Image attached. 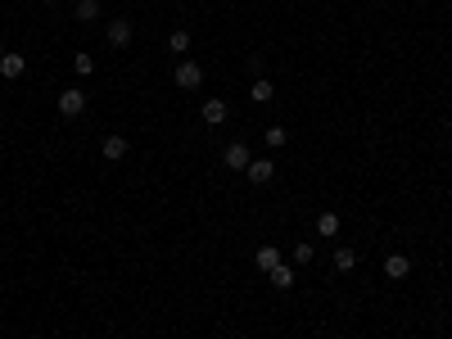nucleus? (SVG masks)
I'll return each instance as SVG.
<instances>
[{
  "instance_id": "f257e3e1",
  "label": "nucleus",
  "mask_w": 452,
  "mask_h": 339,
  "mask_svg": "<svg viewBox=\"0 0 452 339\" xmlns=\"http://www.w3.org/2000/svg\"><path fill=\"white\" fill-rule=\"evenodd\" d=\"M172 82L181 91H199V86H204V68L194 64V59H181V64L172 68Z\"/></svg>"
},
{
  "instance_id": "f03ea898",
  "label": "nucleus",
  "mask_w": 452,
  "mask_h": 339,
  "mask_svg": "<svg viewBox=\"0 0 452 339\" xmlns=\"http://www.w3.org/2000/svg\"><path fill=\"white\" fill-rule=\"evenodd\" d=\"M54 104H59V113H64V118H82V113H87V95H82V86L59 91V100H54Z\"/></svg>"
},
{
  "instance_id": "7ed1b4c3",
  "label": "nucleus",
  "mask_w": 452,
  "mask_h": 339,
  "mask_svg": "<svg viewBox=\"0 0 452 339\" xmlns=\"http://www.w3.org/2000/svg\"><path fill=\"white\" fill-rule=\"evenodd\" d=\"M23 73H27V59H23L19 50H5V55H0V77H5V82H19Z\"/></svg>"
},
{
  "instance_id": "20e7f679",
  "label": "nucleus",
  "mask_w": 452,
  "mask_h": 339,
  "mask_svg": "<svg viewBox=\"0 0 452 339\" xmlns=\"http://www.w3.org/2000/svg\"><path fill=\"white\" fill-rule=\"evenodd\" d=\"M104 41L113 45V50H127V45H131V23H127V19H113V23L104 27Z\"/></svg>"
},
{
  "instance_id": "39448f33",
  "label": "nucleus",
  "mask_w": 452,
  "mask_h": 339,
  "mask_svg": "<svg viewBox=\"0 0 452 339\" xmlns=\"http://www.w3.org/2000/svg\"><path fill=\"white\" fill-rule=\"evenodd\" d=\"M280 263H285V253H280V249H276V244H262V249H258V253H253V267H258V272H262V276H267V272H276V267H280Z\"/></svg>"
},
{
  "instance_id": "423d86ee",
  "label": "nucleus",
  "mask_w": 452,
  "mask_h": 339,
  "mask_svg": "<svg viewBox=\"0 0 452 339\" xmlns=\"http://www.w3.org/2000/svg\"><path fill=\"white\" fill-rule=\"evenodd\" d=\"M222 163L231 167V172H245V167L253 163V159H249V150H245L240 141H231V145H226V154H222Z\"/></svg>"
},
{
  "instance_id": "0eeeda50",
  "label": "nucleus",
  "mask_w": 452,
  "mask_h": 339,
  "mask_svg": "<svg viewBox=\"0 0 452 339\" xmlns=\"http://www.w3.org/2000/svg\"><path fill=\"white\" fill-rule=\"evenodd\" d=\"M245 176L253 181V186H267L271 176H276V163H271V159H253V163L245 167Z\"/></svg>"
},
{
  "instance_id": "6e6552de",
  "label": "nucleus",
  "mask_w": 452,
  "mask_h": 339,
  "mask_svg": "<svg viewBox=\"0 0 452 339\" xmlns=\"http://www.w3.org/2000/svg\"><path fill=\"white\" fill-rule=\"evenodd\" d=\"M199 113H204L208 127H222V122L231 118V104H226V100H204V109H199Z\"/></svg>"
},
{
  "instance_id": "1a4fd4ad",
  "label": "nucleus",
  "mask_w": 452,
  "mask_h": 339,
  "mask_svg": "<svg viewBox=\"0 0 452 339\" xmlns=\"http://www.w3.org/2000/svg\"><path fill=\"white\" fill-rule=\"evenodd\" d=\"M385 276H389V281L411 276V258H407V253H389V258H385Z\"/></svg>"
},
{
  "instance_id": "9d476101",
  "label": "nucleus",
  "mask_w": 452,
  "mask_h": 339,
  "mask_svg": "<svg viewBox=\"0 0 452 339\" xmlns=\"http://www.w3.org/2000/svg\"><path fill=\"white\" fill-rule=\"evenodd\" d=\"M127 136H104V145H100V154H104L109 163H118V159H127Z\"/></svg>"
},
{
  "instance_id": "9b49d317",
  "label": "nucleus",
  "mask_w": 452,
  "mask_h": 339,
  "mask_svg": "<svg viewBox=\"0 0 452 339\" xmlns=\"http://www.w3.org/2000/svg\"><path fill=\"white\" fill-rule=\"evenodd\" d=\"M267 281H271V290H290L294 285V263H280L276 272H267Z\"/></svg>"
},
{
  "instance_id": "f8f14e48",
  "label": "nucleus",
  "mask_w": 452,
  "mask_h": 339,
  "mask_svg": "<svg viewBox=\"0 0 452 339\" xmlns=\"http://www.w3.org/2000/svg\"><path fill=\"white\" fill-rule=\"evenodd\" d=\"M317 235H321V240H335V235H339V213H321V218H317Z\"/></svg>"
},
{
  "instance_id": "ddd939ff",
  "label": "nucleus",
  "mask_w": 452,
  "mask_h": 339,
  "mask_svg": "<svg viewBox=\"0 0 452 339\" xmlns=\"http://www.w3.org/2000/svg\"><path fill=\"white\" fill-rule=\"evenodd\" d=\"M357 267V253L348 244H335V272H353Z\"/></svg>"
},
{
  "instance_id": "4468645a",
  "label": "nucleus",
  "mask_w": 452,
  "mask_h": 339,
  "mask_svg": "<svg viewBox=\"0 0 452 339\" xmlns=\"http://www.w3.org/2000/svg\"><path fill=\"white\" fill-rule=\"evenodd\" d=\"M313 258H317V244H294V249H290V263L294 267H308V263H313Z\"/></svg>"
},
{
  "instance_id": "2eb2a0df",
  "label": "nucleus",
  "mask_w": 452,
  "mask_h": 339,
  "mask_svg": "<svg viewBox=\"0 0 452 339\" xmlns=\"http://www.w3.org/2000/svg\"><path fill=\"white\" fill-rule=\"evenodd\" d=\"M271 95H276V86H271L267 77H258V82L249 86V100H258V104H271Z\"/></svg>"
},
{
  "instance_id": "dca6fc26",
  "label": "nucleus",
  "mask_w": 452,
  "mask_h": 339,
  "mask_svg": "<svg viewBox=\"0 0 452 339\" xmlns=\"http://www.w3.org/2000/svg\"><path fill=\"white\" fill-rule=\"evenodd\" d=\"M262 145H267V150H285V145H290V132H285V127H267V132H262Z\"/></svg>"
},
{
  "instance_id": "f3484780",
  "label": "nucleus",
  "mask_w": 452,
  "mask_h": 339,
  "mask_svg": "<svg viewBox=\"0 0 452 339\" xmlns=\"http://www.w3.org/2000/svg\"><path fill=\"white\" fill-rule=\"evenodd\" d=\"M100 19V0H77V23H95Z\"/></svg>"
},
{
  "instance_id": "a211bd4d",
  "label": "nucleus",
  "mask_w": 452,
  "mask_h": 339,
  "mask_svg": "<svg viewBox=\"0 0 452 339\" xmlns=\"http://www.w3.org/2000/svg\"><path fill=\"white\" fill-rule=\"evenodd\" d=\"M73 73L77 77H91V73H95V59H91L87 50H77V55H73Z\"/></svg>"
},
{
  "instance_id": "6ab92c4d",
  "label": "nucleus",
  "mask_w": 452,
  "mask_h": 339,
  "mask_svg": "<svg viewBox=\"0 0 452 339\" xmlns=\"http://www.w3.org/2000/svg\"><path fill=\"white\" fill-rule=\"evenodd\" d=\"M168 45H172L177 55H185V50H190V32H185V27H177V32L168 36Z\"/></svg>"
},
{
  "instance_id": "aec40b11",
  "label": "nucleus",
  "mask_w": 452,
  "mask_h": 339,
  "mask_svg": "<svg viewBox=\"0 0 452 339\" xmlns=\"http://www.w3.org/2000/svg\"><path fill=\"white\" fill-rule=\"evenodd\" d=\"M45 5H59V0H45Z\"/></svg>"
},
{
  "instance_id": "412c9836",
  "label": "nucleus",
  "mask_w": 452,
  "mask_h": 339,
  "mask_svg": "<svg viewBox=\"0 0 452 339\" xmlns=\"http://www.w3.org/2000/svg\"><path fill=\"white\" fill-rule=\"evenodd\" d=\"M0 55H5V50H0Z\"/></svg>"
}]
</instances>
